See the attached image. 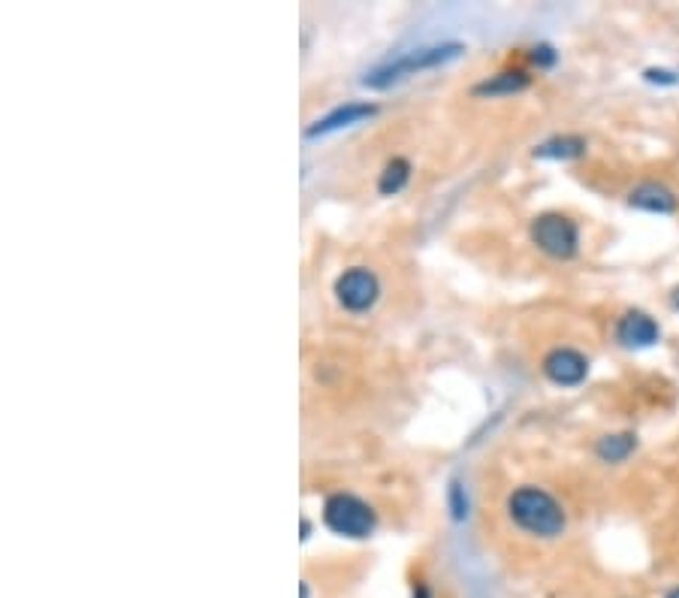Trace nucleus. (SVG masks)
Returning <instances> with one entry per match:
<instances>
[{"label":"nucleus","instance_id":"obj_10","mask_svg":"<svg viewBox=\"0 0 679 598\" xmlns=\"http://www.w3.org/2000/svg\"><path fill=\"white\" fill-rule=\"evenodd\" d=\"M531 76L522 73V70H505V73H495L493 79H486L481 85L474 88V94H490V97H498V94H517L522 88H529Z\"/></svg>","mask_w":679,"mask_h":598},{"label":"nucleus","instance_id":"obj_11","mask_svg":"<svg viewBox=\"0 0 679 598\" xmlns=\"http://www.w3.org/2000/svg\"><path fill=\"white\" fill-rule=\"evenodd\" d=\"M583 151H586V142L580 137H556L538 146L534 154L546 158V161H571V158H580Z\"/></svg>","mask_w":679,"mask_h":598},{"label":"nucleus","instance_id":"obj_13","mask_svg":"<svg viewBox=\"0 0 679 598\" xmlns=\"http://www.w3.org/2000/svg\"><path fill=\"white\" fill-rule=\"evenodd\" d=\"M407 182H411V163H407L405 158H393V161L383 166L378 191H381L383 197H393V194H399Z\"/></svg>","mask_w":679,"mask_h":598},{"label":"nucleus","instance_id":"obj_7","mask_svg":"<svg viewBox=\"0 0 679 598\" xmlns=\"http://www.w3.org/2000/svg\"><path fill=\"white\" fill-rule=\"evenodd\" d=\"M661 330L646 312H625L617 324V342L625 348H653Z\"/></svg>","mask_w":679,"mask_h":598},{"label":"nucleus","instance_id":"obj_8","mask_svg":"<svg viewBox=\"0 0 679 598\" xmlns=\"http://www.w3.org/2000/svg\"><path fill=\"white\" fill-rule=\"evenodd\" d=\"M629 203L634 209H643V212H655V215H670L677 212V197L674 191L658 182H643L629 194Z\"/></svg>","mask_w":679,"mask_h":598},{"label":"nucleus","instance_id":"obj_9","mask_svg":"<svg viewBox=\"0 0 679 598\" xmlns=\"http://www.w3.org/2000/svg\"><path fill=\"white\" fill-rule=\"evenodd\" d=\"M378 113L371 103H347V106H338L333 110L330 115H323L321 122H314L309 127V137H323V134H333V130H342V127H350V125H359V122H366L371 115Z\"/></svg>","mask_w":679,"mask_h":598},{"label":"nucleus","instance_id":"obj_3","mask_svg":"<svg viewBox=\"0 0 679 598\" xmlns=\"http://www.w3.org/2000/svg\"><path fill=\"white\" fill-rule=\"evenodd\" d=\"M531 242L556 257V261H571L580 251V227L562 212H543L531 221Z\"/></svg>","mask_w":679,"mask_h":598},{"label":"nucleus","instance_id":"obj_16","mask_svg":"<svg viewBox=\"0 0 679 598\" xmlns=\"http://www.w3.org/2000/svg\"><path fill=\"white\" fill-rule=\"evenodd\" d=\"M674 309H677V312H679V287H677V290H674Z\"/></svg>","mask_w":679,"mask_h":598},{"label":"nucleus","instance_id":"obj_12","mask_svg":"<svg viewBox=\"0 0 679 598\" xmlns=\"http://www.w3.org/2000/svg\"><path fill=\"white\" fill-rule=\"evenodd\" d=\"M634 448H637L634 436H631V433H619V436L601 438L598 448H595V453H598L605 462H625L631 453H634Z\"/></svg>","mask_w":679,"mask_h":598},{"label":"nucleus","instance_id":"obj_1","mask_svg":"<svg viewBox=\"0 0 679 598\" xmlns=\"http://www.w3.org/2000/svg\"><path fill=\"white\" fill-rule=\"evenodd\" d=\"M507 517L529 536L559 538L568 526V517L556 498L541 486H519L507 496Z\"/></svg>","mask_w":679,"mask_h":598},{"label":"nucleus","instance_id":"obj_4","mask_svg":"<svg viewBox=\"0 0 679 598\" xmlns=\"http://www.w3.org/2000/svg\"><path fill=\"white\" fill-rule=\"evenodd\" d=\"M459 55H462V46H459V43H447V46H429V49L411 51V55H405V58H399V61H393V64H383V67H378L375 73L366 76V85L387 88L411 73H421V70H429V67H441V64L453 61V58H459Z\"/></svg>","mask_w":679,"mask_h":598},{"label":"nucleus","instance_id":"obj_5","mask_svg":"<svg viewBox=\"0 0 679 598\" xmlns=\"http://www.w3.org/2000/svg\"><path fill=\"white\" fill-rule=\"evenodd\" d=\"M335 299L338 306L350 314H362L375 309V302L381 297V281L378 275L366 269V266H350L335 278Z\"/></svg>","mask_w":679,"mask_h":598},{"label":"nucleus","instance_id":"obj_17","mask_svg":"<svg viewBox=\"0 0 679 598\" xmlns=\"http://www.w3.org/2000/svg\"><path fill=\"white\" fill-rule=\"evenodd\" d=\"M665 598H679V586H677V589H670V593H667Z\"/></svg>","mask_w":679,"mask_h":598},{"label":"nucleus","instance_id":"obj_6","mask_svg":"<svg viewBox=\"0 0 679 598\" xmlns=\"http://www.w3.org/2000/svg\"><path fill=\"white\" fill-rule=\"evenodd\" d=\"M543 375L559 387H577L589 375V360L583 357L580 350L556 348L543 357Z\"/></svg>","mask_w":679,"mask_h":598},{"label":"nucleus","instance_id":"obj_14","mask_svg":"<svg viewBox=\"0 0 679 598\" xmlns=\"http://www.w3.org/2000/svg\"><path fill=\"white\" fill-rule=\"evenodd\" d=\"M450 502H453V514H457V520H462L465 517V508H469V502L462 498V490H459V484H453V493H450Z\"/></svg>","mask_w":679,"mask_h":598},{"label":"nucleus","instance_id":"obj_15","mask_svg":"<svg viewBox=\"0 0 679 598\" xmlns=\"http://www.w3.org/2000/svg\"><path fill=\"white\" fill-rule=\"evenodd\" d=\"M531 61L538 64V67H550V64H556V55H553V49H550V46H538V49H534V55H531Z\"/></svg>","mask_w":679,"mask_h":598},{"label":"nucleus","instance_id":"obj_2","mask_svg":"<svg viewBox=\"0 0 679 598\" xmlns=\"http://www.w3.org/2000/svg\"><path fill=\"white\" fill-rule=\"evenodd\" d=\"M323 524L342 538H369L378 526V517L371 511L369 502L338 490L323 502Z\"/></svg>","mask_w":679,"mask_h":598}]
</instances>
